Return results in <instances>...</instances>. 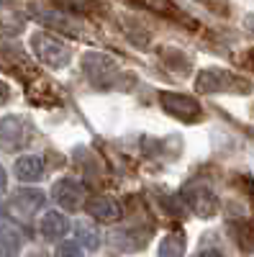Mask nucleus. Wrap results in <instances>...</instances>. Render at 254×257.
Listing matches in <instances>:
<instances>
[{
    "instance_id": "6e6552de",
    "label": "nucleus",
    "mask_w": 254,
    "mask_h": 257,
    "mask_svg": "<svg viewBox=\"0 0 254 257\" xmlns=\"http://www.w3.org/2000/svg\"><path fill=\"white\" fill-rule=\"evenodd\" d=\"M70 229H72V221L62 211H47L44 216H41V221H39V231H41V237H47V239L67 237Z\"/></svg>"
},
{
    "instance_id": "39448f33",
    "label": "nucleus",
    "mask_w": 254,
    "mask_h": 257,
    "mask_svg": "<svg viewBox=\"0 0 254 257\" xmlns=\"http://www.w3.org/2000/svg\"><path fill=\"white\" fill-rule=\"evenodd\" d=\"M52 198L65 211H77L85 206V185L72 178H62L52 185Z\"/></svg>"
},
{
    "instance_id": "a211bd4d",
    "label": "nucleus",
    "mask_w": 254,
    "mask_h": 257,
    "mask_svg": "<svg viewBox=\"0 0 254 257\" xmlns=\"http://www.w3.org/2000/svg\"><path fill=\"white\" fill-rule=\"evenodd\" d=\"M134 3H139L141 8H146V11H152V13H169V16H180V11H177V6L172 3V0H134Z\"/></svg>"
},
{
    "instance_id": "ddd939ff",
    "label": "nucleus",
    "mask_w": 254,
    "mask_h": 257,
    "mask_svg": "<svg viewBox=\"0 0 254 257\" xmlns=\"http://www.w3.org/2000/svg\"><path fill=\"white\" fill-rule=\"evenodd\" d=\"M231 234L241 252H254V219H236L231 221Z\"/></svg>"
},
{
    "instance_id": "20e7f679",
    "label": "nucleus",
    "mask_w": 254,
    "mask_h": 257,
    "mask_svg": "<svg viewBox=\"0 0 254 257\" xmlns=\"http://www.w3.org/2000/svg\"><path fill=\"white\" fill-rule=\"evenodd\" d=\"M159 103H162V108L172 116V118L190 121V123H195V121L200 118V103H198L195 98L185 95V93L164 90V93H159Z\"/></svg>"
},
{
    "instance_id": "9b49d317",
    "label": "nucleus",
    "mask_w": 254,
    "mask_h": 257,
    "mask_svg": "<svg viewBox=\"0 0 254 257\" xmlns=\"http://www.w3.org/2000/svg\"><path fill=\"white\" fill-rule=\"evenodd\" d=\"M16 170V178L24 180V183H34L44 175V157L39 155H21L13 165Z\"/></svg>"
},
{
    "instance_id": "1a4fd4ad",
    "label": "nucleus",
    "mask_w": 254,
    "mask_h": 257,
    "mask_svg": "<svg viewBox=\"0 0 254 257\" xmlns=\"http://www.w3.org/2000/svg\"><path fill=\"white\" fill-rule=\"evenodd\" d=\"M85 211H88L95 221H103V224H113V221L121 219V206L113 198H105V196L88 201L85 203Z\"/></svg>"
},
{
    "instance_id": "412c9836",
    "label": "nucleus",
    "mask_w": 254,
    "mask_h": 257,
    "mask_svg": "<svg viewBox=\"0 0 254 257\" xmlns=\"http://www.w3.org/2000/svg\"><path fill=\"white\" fill-rule=\"evenodd\" d=\"M6 185H8V175H6L3 165H0V190H6Z\"/></svg>"
},
{
    "instance_id": "6ab92c4d",
    "label": "nucleus",
    "mask_w": 254,
    "mask_h": 257,
    "mask_svg": "<svg viewBox=\"0 0 254 257\" xmlns=\"http://www.w3.org/2000/svg\"><path fill=\"white\" fill-rule=\"evenodd\" d=\"M57 252H59V254H80V252H85V249L80 247V242H77V239H72L70 244H62Z\"/></svg>"
},
{
    "instance_id": "2eb2a0df",
    "label": "nucleus",
    "mask_w": 254,
    "mask_h": 257,
    "mask_svg": "<svg viewBox=\"0 0 254 257\" xmlns=\"http://www.w3.org/2000/svg\"><path fill=\"white\" fill-rule=\"evenodd\" d=\"M21 244H24L21 231L6 221H0V254H16L21 249Z\"/></svg>"
},
{
    "instance_id": "f3484780",
    "label": "nucleus",
    "mask_w": 254,
    "mask_h": 257,
    "mask_svg": "<svg viewBox=\"0 0 254 257\" xmlns=\"http://www.w3.org/2000/svg\"><path fill=\"white\" fill-rule=\"evenodd\" d=\"M185 252V234L182 231H169L159 242V254L162 257H180Z\"/></svg>"
},
{
    "instance_id": "0eeeda50",
    "label": "nucleus",
    "mask_w": 254,
    "mask_h": 257,
    "mask_svg": "<svg viewBox=\"0 0 254 257\" xmlns=\"http://www.w3.org/2000/svg\"><path fill=\"white\" fill-rule=\"evenodd\" d=\"M29 137V123L21 116H6L0 118V147L16 149L26 142Z\"/></svg>"
},
{
    "instance_id": "9d476101",
    "label": "nucleus",
    "mask_w": 254,
    "mask_h": 257,
    "mask_svg": "<svg viewBox=\"0 0 254 257\" xmlns=\"http://www.w3.org/2000/svg\"><path fill=\"white\" fill-rule=\"evenodd\" d=\"M13 208L18 213H24V216H31V213H36L41 206H44V193L36 190V188H21L13 193Z\"/></svg>"
},
{
    "instance_id": "f8f14e48",
    "label": "nucleus",
    "mask_w": 254,
    "mask_h": 257,
    "mask_svg": "<svg viewBox=\"0 0 254 257\" xmlns=\"http://www.w3.org/2000/svg\"><path fill=\"white\" fill-rule=\"evenodd\" d=\"M31 13H36L34 18L36 21H41L44 26H52V29H57V31H62V34H70L72 39H77V29L70 24V21L62 16V13H54V11H41V8H31Z\"/></svg>"
},
{
    "instance_id": "dca6fc26",
    "label": "nucleus",
    "mask_w": 254,
    "mask_h": 257,
    "mask_svg": "<svg viewBox=\"0 0 254 257\" xmlns=\"http://www.w3.org/2000/svg\"><path fill=\"white\" fill-rule=\"evenodd\" d=\"M52 3L62 13H72V16H90L100 8L98 0H52Z\"/></svg>"
},
{
    "instance_id": "f257e3e1",
    "label": "nucleus",
    "mask_w": 254,
    "mask_h": 257,
    "mask_svg": "<svg viewBox=\"0 0 254 257\" xmlns=\"http://www.w3.org/2000/svg\"><path fill=\"white\" fill-rule=\"evenodd\" d=\"M82 72L98 90H113L118 85H123V72L116 64V59L100 52H88L82 57Z\"/></svg>"
},
{
    "instance_id": "aec40b11",
    "label": "nucleus",
    "mask_w": 254,
    "mask_h": 257,
    "mask_svg": "<svg viewBox=\"0 0 254 257\" xmlns=\"http://www.w3.org/2000/svg\"><path fill=\"white\" fill-rule=\"evenodd\" d=\"M8 98H11V90H8V85L0 80V105L3 103H8Z\"/></svg>"
},
{
    "instance_id": "4468645a",
    "label": "nucleus",
    "mask_w": 254,
    "mask_h": 257,
    "mask_svg": "<svg viewBox=\"0 0 254 257\" xmlns=\"http://www.w3.org/2000/svg\"><path fill=\"white\" fill-rule=\"evenodd\" d=\"M75 234H77V242H80V247L85 249V252H95L98 247H100V231L93 226V224H88V221H80L77 226H75Z\"/></svg>"
},
{
    "instance_id": "f03ea898",
    "label": "nucleus",
    "mask_w": 254,
    "mask_h": 257,
    "mask_svg": "<svg viewBox=\"0 0 254 257\" xmlns=\"http://www.w3.org/2000/svg\"><path fill=\"white\" fill-rule=\"evenodd\" d=\"M195 90L198 93H251V82L231 70H223V67H208V70H200L198 80H195Z\"/></svg>"
},
{
    "instance_id": "7ed1b4c3",
    "label": "nucleus",
    "mask_w": 254,
    "mask_h": 257,
    "mask_svg": "<svg viewBox=\"0 0 254 257\" xmlns=\"http://www.w3.org/2000/svg\"><path fill=\"white\" fill-rule=\"evenodd\" d=\"M31 49H34V54L44 62L47 67H52V70L67 67L70 59H72V49L65 47L62 41L52 39L49 34H34V36H31Z\"/></svg>"
},
{
    "instance_id": "423d86ee",
    "label": "nucleus",
    "mask_w": 254,
    "mask_h": 257,
    "mask_svg": "<svg viewBox=\"0 0 254 257\" xmlns=\"http://www.w3.org/2000/svg\"><path fill=\"white\" fill-rule=\"evenodd\" d=\"M185 203L193 208V213L195 216H200V219H210V216H216L218 213V196L210 188H205V185H198V188H190L187 193H185Z\"/></svg>"
},
{
    "instance_id": "4be33fe9",
    "label": "nucleus",
    "mask_w": 254,
    "mask_h": 257,
    "mask_svg": "<svg viewBox=\"0 0 254 257\" xmlns=\"http://www.w3.org/2000/svg\"><path fill=\"white\" fill-rule=\"evenodd\" d=\"M0 3H3V6H8V3H13V0H0Z\"/></svg>"
}]
</instances>
